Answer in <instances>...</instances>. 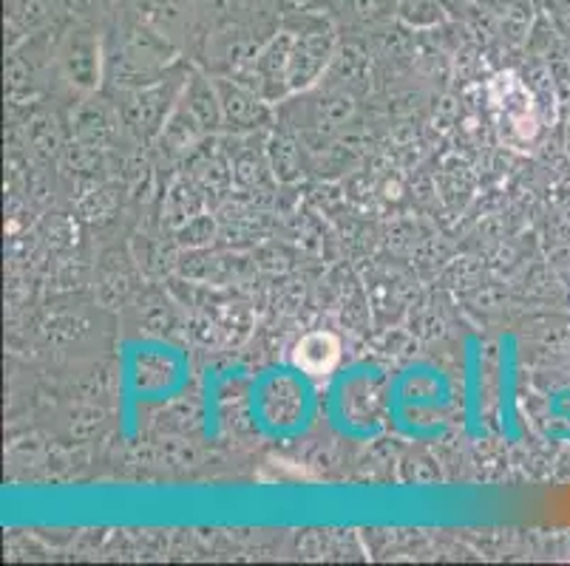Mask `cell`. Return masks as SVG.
Here are the masks:
<instances>
[{
	"instance_id": "obj_1",
	"label": "cell",
	"mask_w": 570,
	"mask_h": 566,
	"mask_svg": "<svg viewBox=\"0 0 570 566\" xmlns=\"http://www.w3.org/2000/svg\"><path fill=\"white\" fill-rule=\"evenodd\" d=\"M341 357V342L338 337L330 335V331H313L304 340L295 342L293 349V363L302 371H307L309 377H326L333 371L335 363Z\"/></svg>"
}]
</instances>
